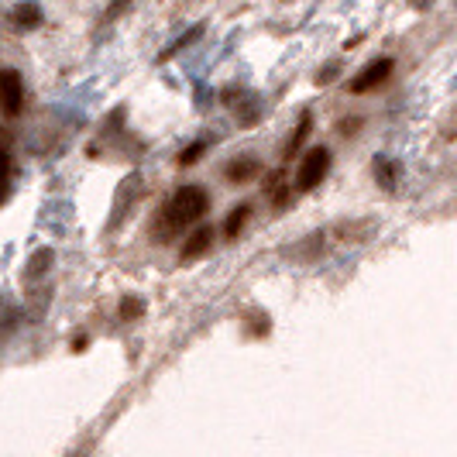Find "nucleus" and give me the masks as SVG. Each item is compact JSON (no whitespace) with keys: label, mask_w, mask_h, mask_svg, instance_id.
Returning a JSON list of instances; mask_svg holds the SVG:
<instances>
[{"label":"nucleus","mask_w":457,"mask_h":457,"mask_svg":"<svg viewBox=\"0 0 457 457\" xmlns=\"http://www.w3.org/2000/svg\"><path fill=\"white\" fill-rule=\"evenodd\" d=\"M206 210H210V196H206L204 186H183V189H176V193L169 196L165 210H162V228H165L162 237H169L172 230L193 228Z\"/></svg>","instance_id":"obj_1"},{"label":"nucleus","mask_w":457,"mask_h":457,"mask_svg":"<svg viewBox=\"0 0 457 457\" xmlns=\"http://www.w3.org/2000/svg\"><path fill=\"white\" fill-rule=\"evenodd\" d=\"M327 172H330V152H327V148H313V152L303 159V165H299L296 189L299 193L317 189V186L323 183V176H327Z\"/></svg>","instance_id":"obj_2"},{"label":"nucleus","mask_w":457,"mask_h":457,"mask_svg":"<svg viewBox=\"0 0 457 457\" xmlns=\"http://www.w3.org/2000/svg\"><path fill=\"white\" fill-rule=\"evenodd\" d=\"M24 107V83L18 69H0V114L18 117Z\"/></svg>","instance_id":"obj_3"},{"label":"nucleus","mask_w":457,"mask_h":457,"mask_svg":"<svg viewBox=\"0 0 457 457\" xmlns=\"http://www.w3.org/2000/svg\"><path fill=\"white\" fill-rule=\"evenodd\" d=\"M392 69H395V62L392 59H375V62H368L351 83H347V90L351 93H368V90H375V87H382L386 79L392 76Z\"/></svg>","instance_id":"obj_4"},{"label":"nucleus","mask_w":457,"mask_h":457,"mask_svg":"<svg viewBox=\"0 0 457 457\" xmlns=\"http://www.w3.org/2000/svg\"><path fill=\"white\" fill-rule=\"evenodd\" d=\"M11 24H14L18 31L38 28V24H42V7H38L35 0H24V4H18V7L11 11Z\"/></svg>","instance_id":"obj_5"},{"label":"nucleus","mask_w":457,"mask_h":457,"mask_svg":"<svg viewBox=\"0 0 457 457\" xmlns=\"http://www.w3.org/2000/svg\"><path fill=\"white\" fill-rule=\"evenodd\" d=\"M262 172V162L254 159V155H241V159L228 162V179L230 183H248Z\"/></svg>","instance_id":"obj_6"},{"label":"nucleus","mask_w":457,"mask_h":457,"mask_svg":"<svg viewBox=\"0 0 457 457\" xmlns=\"http://www.w3.org/2000/svg\"><path fill=\"white\" fill-rule=\"evenodd\" d=\"M210 245H213V228L193 230V234L186 237V245H183V258H186V262H193V258H200Z\"/></svg>","instance_id":"obj_7"},{"label":"nucleus","mask_w":457,"mask_h":457,"mask_svg":"<svg viewBox=\"0 0 457 457\" xmlns=\"http://www.w3.org/2000/svg\"><path fill=\"white\" fill-rule=\"evenodd\" d=\"M248 217H252V206L248 204L234 206L228 217V224H224V234H228V237H237V234L245 230V224H248Z\"/></svg>","instance_id":"obj_8"},{"label":"nucleus","mask_w":457,"mask_h":457,"mask_svg":"<svg viewBox=\"0 0 457 457\" xmlns=\"http://www.w3.org/2000/svg\"><path fill=\"white\" fill-rule=\"evenodd\" d=\"M310 128H313V117L310 114H303V120H299V128H296V135L289 137V148H286V159H293L296 155V148L306 141V135H310Z\"/></svg>","instance_id":"obj_9"},{"label":"nucleus","mask_w":457,"mask_h":457,"mask_svg":"<svg viewBox=\"0 0 457 457\" xmlns=\"http://www.w3.org/2000/svg\"><path fill=\"white\" fill-rule=\"evenodd\" d=\"M375 179L386 186V189H395V162L375 159Z\"/></svg>","instance_id":"obj_10"},{"label":"nucleus","mask_w":457,"mask_h":457,"mask_svg":"<svg viewBox=\"0 0 457 457\" xmlns=\"http://www.w3.org/2000/svg\"><path fill=\"white\" fill-rule=\"evenodd\" d=\"M11 155L7 152H0V204L7 200V193H11Z\"/></svg>","instance_id":"obj_11"},{"label":"nucleus","mask_w":457,"mask_h":457,"mask_svg":"<svg viewBox=\"0 0 457 457\" xmlns=\"http://www.w3.org/2000/svg\"><path fill=\"white\" fill-rule=\"evenodd\" d=\"M141 310H145V299H124V303H120V317H124V320H135V317H141Z\"/></svg>","instance_id":"obj_12"},{"label":"nucleus","mask_w":457,"mask_h":457,"mask_svg":"<svg viewBox=\"0 0 457 457\" xmlns=\"http://www.w3.org/2000/svg\"><path fill=\"white\" fill-rule=\"evenodd\" d=\"M204 152H206V141H196V145H189L183 155H179V165H193V162L200 159Z\"/></svg>","instance_id":"obj_13"},{"label":"nucleus","mask_w":457,"mask_h":457,"mask_svg":"<svg viewBox=\"0 0 457 457\" xmlns=\"http://www.w3.org/2000/svg\"><path fill=\"white\" fill-rule=\"evenodd\" d=\"M128 7H131V0H114V4L107 7V14H104V21H117V18H120V14L128 11Z\"/></svg>","instance_id":"obj_14"},{"label":"nucleus","mask_w":457,"mask_h":457,"mask_svg":"<svg viewBox=\"0 0 457 457\" xmlns=\"http://www.w3.org/2000/svg\"><path fill=\"white\" fill-rule=\"evenodd\" d=\"M7 145H11V135H7V131H0V152H7Z\"/></svg>","instance_id":"obj_15"}]
</instances>
